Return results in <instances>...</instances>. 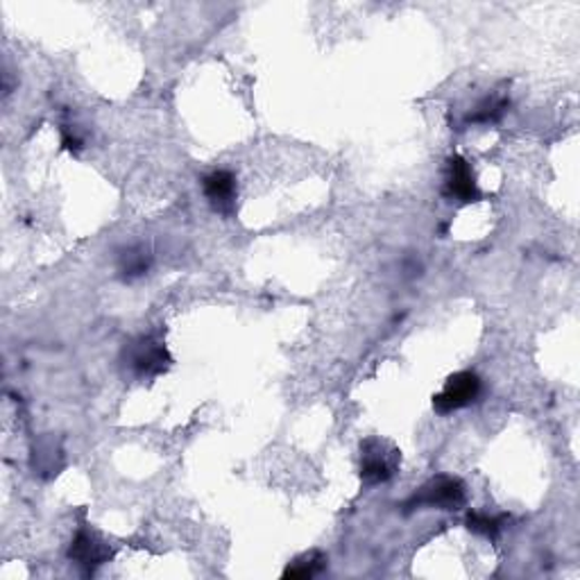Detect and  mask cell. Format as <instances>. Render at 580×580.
Masks as SVG:
<instances>
[{
	"label": "cell",
	"mask_w": 580,
	"mask_h": 580,
	"mask_svg": "<svg viewBox=\"0 0 580 580\" xmlns=\"http://www.w3.org/2000/svg\"><path fill=\"white\" fill-rule=\"evenodd\" d=\"M118 363L125 379L146 383L168 375L175 361L166 345L164 333L154 329L129 338L121 350Z\"/></svg>",
	"instance_id": "6da1fadb"
},
{
	"label": "cell",
	"mask_w": 580,
	"mask_h": 580,
	"mask_svg": "<svg viewBox=\"0 0 580 580\" xmlns=\"http://www.w3.org/2000/svg\"><path fill=\"white\" fill-rule=\"evenodd\" d=\"M402 469V450L390 438L370 436L358 444V479L363 488L390 483Z\"/></svg>",
	"instance_id": "7a4b0ae2"
},
{
	"label": "cell",
	"mask_w": 580,
	"mask_h": 580,
	"mask_svg": "<svg viewBox=\"0 0 580 580\" xmlns=\"http://www.w3.org/2000/svg\"><path fill=\"white\" fill-rule=\"evenodd\" d=\"M467 504V486L463 479L452 477V474H438V477L421 483L402 504L404 515L417 510H444L456 513Z\"/></svg>",
	"instance_id": "3957f363"
},
{
	"label": "cell",
	"mask_w": 580,
	"mask_h": 580,
	"mask_svg": "<svg viewBox=\"0 0 580 580\" xmlns=\"http://www.w3.org/2000/svg\"><path fill=\"white\" fill-rule=\"evenodd\" d=\"M483 394V381L477 373L461 370L446 377L444 386L433 394V411L436 415H452L458 411H465L477 404Z\"/></svg>",
	"instance_id": "277c9868"
},
{
	"label": "cell",
	"mask_w": 580,
	"mask_h": 580,
	"mask_svg": "<svg viewBox=\"0 0 580 580\" xmlns=\"http://www.w3.org/2000/svg\"><path fill=\"white\" fill-rule=\"evenodd\" d=\"M66 558L83 573L93 576L102 565H108L114 558V546L104 540L102 533H98L93 526L85 524L73 535Z\"/></svg>",
	"instance_id": "5b68a950"
},
{
	"label": "cell",
	"mask_w": 580,
	"mask_h": 580,
	"mask_svg": "<svg viewBox=\"0 0 580 580\" xmlns=\"http://www.w3.org/2000/svg\"><path fill=\"white\" fill-rule=\"evenodd\" d=\"M442 198L456 204H474L483 200L477 173L463 154L446 156L442 168Z\"/></svg>",
	"instance_id": "8992f818"
},
{
	"label": "cell",
	"mask_w": 580,
	"mask_h": 580,
	"mask_svg": "<svg viewBox=\"0 0 580 580\" xmlns=\"http://www.w3.org/2000/svg\"><path fill=\"white\" fill-rule=\"evenodd\" d=\"M202 193L218 216L231 218L239 204V179L227 168H216L202 177Z\"/></svg>",
	"instance_id": "52a82bcc"
},
{
	"label": "cell",
	"mask_w": 580,
	"mask_h": 580,
	"mask_svg": "<svg viewBox=\"0 0 580 580\" xmlns=\"http://www.w3.org/2000/svg\"><path fill=\"white\" fill-rule=\"evenodd\" d=\"M152 263H154L152 252L146 245L135 243V245H127V248H123L118 252V256H116V273H118V277L123 281L131 283V281H139L146 275H150Z\"/></svg>",
	"instance_id": "ba28073f"
},
{
	"label": "cell",
	"mask_w": 580,
	"mask_h": 580,
	"mask_svg": "<svg viewBox=\"0 0 580 580\" xmlns=\"http://www.w3.org/2000/svg\"><path fill=\"white\" fill-rule=\"evenodd\" d=\"M510 517L506 513H488V510H469L465 515L467 531L494 542L501 533L506 531Z\"/></svg>",
	"instance_id": "9c48e42d"
},
{
	"label": "cell",
	"mask_w": 580,
	"mask_h": 580,
	"mask_svg": "<svg viewBox=\"0 0 580 580\" xmlns=\"http://www.w3.org/2000/svg\"><path fill=\"white\" fill-rule=\"evenodd\" d=\"M508 104L504 96H486L465 114L463 125H494L506 116Z\"/></svg>",
	"instance_id": "30bf717a"
},
{
	"label": "cell",
	"mask_w": 580,
	"mask_h": 580,
	"mask_svg": "<svg viewBox=\"0 0 580 580\" xmlns=\"http://www.w3.org/2000/svg\"><path fill=\"white\" fill-rule=\"evenodd\" d=\"M329 567V558L327 553L318 551V549H311V551H304L300 553L298 558L290 560L283 569V578H300V580H308V578H315L320 576L323 571H327Z\"/></svg>",
	"instance_id": "8fae6325"
},
{
	"label": "cell",
	"mask_w": 580,
	"mask_h": 580,
	"mask_svg": "<svg viewBox=\"0 0 580 580\" xmlns=\"http://www.w3.org/2000/svg\"><path fill=\"white\" fill-rule=\"evenodd\" d=\"M62 146L71 152H80L85 148V137L80 135L77 125H71V123L62 125Z\"/></svg>",
	"instance_id": "7c38bea8"
}]
</instances>
